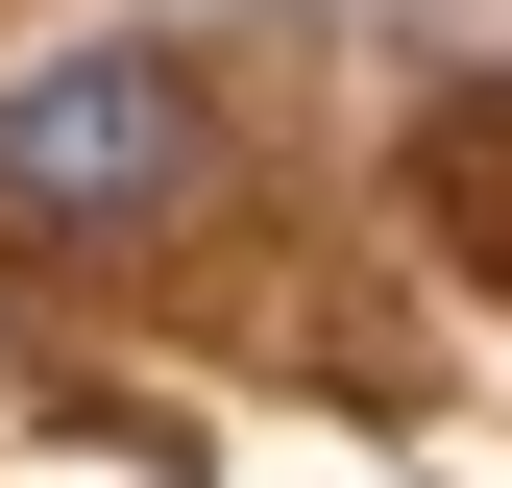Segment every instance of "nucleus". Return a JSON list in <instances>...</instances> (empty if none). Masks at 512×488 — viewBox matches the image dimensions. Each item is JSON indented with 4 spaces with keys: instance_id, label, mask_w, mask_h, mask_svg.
<instances>
[{
    "instance_id": "obj_1",
    "label": "nucleus",
    "mask_w": 512,
    "mask_h": 488,
    "mask_svg": "<svg viewBox=\"0 0 512 488\" xmlns=\"http://www.w3.org/2000/svg\"><path fill=\"white\" fill-rule=\"evenodd\" d=\"M196 171H220V122H196L171 49H49L0 98V244H147Z\"/></svg>"
}]
</instances>
